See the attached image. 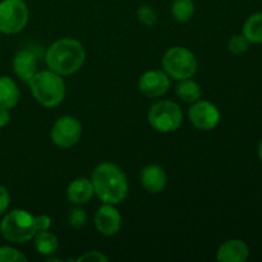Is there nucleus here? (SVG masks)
Segmentation results:
<instances>
[{"instance_id": "f257e3e1", "label": "nucleus", "mask_w": 262, "mask_h": 262, "mask_svg": "<svg viewBox=\"0 0 262 262\" xmlns=\"http://www.w3.org/2000/svg\"><path fill=\"white\" fill-rule=\"evenodd\" d=\"M94 192L102 204L118 205L128 194V181L124 171L113 163H101L94 169L91 177Z\"/></svg>"}, {"instance_id": "f03ea898", "label": "nucleus", "mask_w": 262, "mask_h": 262, "mask_svg": "<svg viewBox=\"0 0 262 262\" xmlns=\"http://www.w3.org/2000/svg\"><path fill=\"white\" fill-rule=\"evenodd\" d=\"M86 51L78 40L64 37L51 43L45 54L46 66L50 71L63 76H71L82 68Z\"/></svg>"}, {"instance_id": "7ed1b4c3", "label": "nucleus", "mask_w": 262, "mask_h": 262, "mask_svg": "<svg viewBox=\"0 0 262 262\" xmlns=\"http://www.w3.org/2000/svg\"><path fill=\"white\" fill-rule=\"evenodd\" d=\"M28 86L36 101L43 107H55L66 97V83L60 74L50 71H38L32 77Z\"/></svg>"}, {"instance_id": "20e7f679", "label": "nucleus", "mask_w": 262, "mask_h": 262, "mask_svg": "<svg viewBox=\"0 0 262 262\" xmlns=\"http://www.w3.org/2000/svg\"><path fill=\"white\" fill-rule=\"evenodd\" d=\"M36 232L35 216L26 210H12L5 214L0 222L2 237L14 245H22L33 239Z\"/></svg>"}, {"instance_id": "39448f33", "label": "nucleus", "mask_w": 262, "mask_h": 262, "mask_svg": "<svg viewBox=\"0 0 262 262\" xmlns=\"http://www.w3.org/2000/svg\"><path fill=\"white\" fill-rule=\"evenodd\" d=\"M163 71L176 81L192 78L197 72L196 55L183 46L170 48L161 59Z\"/></svg>"}, {"instance_id": "423d86ee", "label": "nucleus", "mask_w": 262, "mask_h": 262, "mask_svg": "<svg viewBox=\"0 0 262 262\" xmlns=\"http://www.w3.org/2000/svg\"><path fill=\"white\" fill-rule=\"evenodd\" d=\"M148 124L160 133H171L179 129L183 123V112L177 102L160 100L148 109Z\"/></svg>"}, {"instance_id": "0eeeda50", "label": "nucleus", "mask_w": 262, "mask_h": 262, "mask_svg": "<svg viewBox=\"0 0 262 262\" xmlns=\"http://www.w3.org/2000/svg\"><path fill=\"white\" fill-rule=\"evenodd\" d=\"M30 10L23 0L0 2V32L15 35L27 26Z\"/></svg>"}, {"instance_id": "6e6552de", "label": "nucleus", "mask_w": 262, "mask_h": 262, "mask_svg": "<svg viewBox=\"0 0 262 262\" xmlns=\"http://www.w3.org/2000/svg\"><path fill=\"white\" fill-rule=\"evenodd\" d=\"M50 137L58 147H73L82 137L81 122L72 115H63L58 118L51 127Z\"/></svg>"}, {"instance_id": "1a4fd4ad", "label": "nucleus", "mask_w": 262, "mask_h": 262, "mask_svg": "<svg viewBox=\"0 0 262 262\" xmlns=\"http://www.w3.org/2000/svg\"><path fill=\"white\" fill-rule=\"evenodd\" d=\"M220 110L207 100H197L188 110V119L200 130H212L220 123Z\"/></svg>"}, {"instance_id": "9d476101", "label": "nucleus", "mask_w": 262, "mask_h": 262, "mask_svg": "<svg viewBox=\"0 0 262 262\" xmlns=\"http://www.w3.org/2000/svg\"><path fill=\"white\" fill-rule=\"evenodd\" d=\"M170 89V77L161 69H151L145 72L138 79V90L150 99L165 95Z\"/></svg>"}, {"instance_id": "9b49d317", "label": "nucleus", "mask_w": 262, "mask_h": 262, "mask_svg": "<svg viewBox=\"0 0 262 262\" xmlns=\"http://www.w3.org/2000/svg\"><path fill=\"white\" fill-rule=\"evenodd\" d=\"M94 223L100 234L112 237L118 234L122 228V215L115 205L102 204V206H100L95 214Z\"/></svg>"}, {"instance_id": "f8f14e48", "label": "nucleus", "mask_w": 262, "mask_h": 262, "mask_svg": "<svg viewBox=\"0 0 262 262\" xmlns=\"http://www.w3.org/2000/svg\"><path fill=\"white\" fill-rule=\"evenodd\" d=\"M37 54L31 48L22 49L13 58V71H14V74L25 83H28L32 79V77L37 73Z\"/></svg>"}, {"instance_id": "ddd939ff", "label": "nucleus", "mask_w": 262, "mask_h": 262, "mask_svg": "<svg viewBox=\"0 0 262 262\" xmlns=\"http://www.w3.org/2000/svg\"><path fill=\"white\" fill-rule=\"evenodd\" d=\"M168 183L165 170L158 164H148L141 170V186L151 194L161 193Z\"/></svg>"}, {"instance_id": "4468645a", "label": "nucleus", "mask_w": 262, "mask_h": 262, "mask_svg": "<svg viewBox=\"0 0 262 262\" xmlns=\"http://www.w3.org/2000/svg\"><path fill=\"white\" fill-rule=\"evenodd\" d=\"M250 257V247L242 239H228L217 248L216 260L220 262H246Z\"/></svg>"}, {"instance_id": "2eb2a0df", "label": "nucleus", "mask_w": 262, "mask_h": 262, "mask_svg": "<svg viewBox=\"0 0 262 262\" xmlns=\"http://www.w3.org/2000/svg\"><path fill=\"white\" fill-rule=\"evenodd\" d=\"M94 194L95 192L91 179L84 178V177H79L72 181L67 188V199L76 206L87 204L94 197Z\"/></svg>"}, {"instance_id": "dca6fc26", "label": "nucleus", "mask_w": 262, "mask_h": 262, "mask_svg": "<svg viewBox=\"0 0 262 262\" xmlns=\"http://www.w3.org/2000/svg\"><path fill=\"white\" fill-rule=\"evenodd\" d=\"M19 96L17 82L8 76L0 77V107L13 109L19 101Z\"/></svg>"}, {"instance_id": "f3484780", "label": "nucleus", "mask_w": 262, "mask_h": 262, "mask_svg": "<svg viewBox=\"0 0 262 262\" xmlns=\"http://www.w3.org/2000/svg\"><path fill=\"white\" fill-rule=\"evenodd\" d=\"M33 245H35L36 251L40 255L50 257L55 255L59 250V239L54 233L49 230H38L33 237Z\"/></svg>"}, {"instance_id": "a211bd4d", "label": "nucleus", "mask_w": 262, "mask_h": 262, "mask_svg": "<svg viewBox=\"0 0 262 262\" xmlns=\"http://www.w3.org/2000/svg\"><path fill=\"white\" fill-rule=\"evenodd\" d=\"M177 96L184 102L188 104H193L197 100L201 99L202 92L201 87L197 82H194L192 78H186L178 81V84L176 87Z\"/></svg>"}, {"instance_id": "6ab92c4d", "label": "nucleus", "mask_w": 262, "mask_h": 262, "mask_svg": "<svg viewBox=\"0 0 262 262\" xmlns=\"http://www.w3.org/2000/svg\"><path fill=\"white\" fill-rule=\"evenodd\" d=\"M242 33L251 43H262V12L253 13L245 20Z\"/></svg>"}, {"instance_id": "aec40b11", "label": "nucleus", "mask_w": 262, "mask_h": 262, "mask_svg": "<svg viewBox=\"0 0 262 262\" xmlns=\"http://www.w3.org/2000/svg\"><path fill=\"white\" fill-rule=\"evenodd\" d=\"M194 14L193 0H174L171 5V15L177 22H188Z\"/></svg>"}, {"instance_id": "412c9836", "label": "nucleus", "mask_w": 262, "mask_h": 262, "mask_svg": "<svg viewBox=\"0 0 262 262\" xmlns=\"http://www.w3.org/2000/svg\"><path fill=\"white\" fill-rule=\"evenodd\" d=\"M137 18L145 27H154L158 23V14L148 4H142L137 9Z\"/></svg>"}, {"instance_id": "4be33fe9", "label": "nucleus", "mask_w": 262, "mask_h": 262, "mask_svg": "<svg viewBox=\"0 0 262 262\" xmlns=\"http://www.w3.org/2000/svg\"><path fill=\"white\" fill-rule=\"evenodd\" d=\"M250 45L251 42L246 38V36L243 33H238V35H233L229 38L228 50L234 54V55H241V54H245L248 50Z\"/></svg>"}, {"instance_id": "5701e85b", "label": "nucleus", "mask_w": 262, "mask_h": 262, "mask_svg": "<svg viewBox=\"0 0 262 262\" xmlns=\"http://www.w3.org/2000/svg\"><path fill=\"white\" fill-rule=\"evenodd\" d=\"M27 256L12 246H0V262H25Z\"/></svg>"}, {"instance_id": "b1692460", "label": "nucleus", "mask_w": 262, "mask_h": 262, "mask_svg": "<svg viewBox=\"0 0 262 262\" xmlns=\"http://www.w3.org/2000/svg\"><path fill=\"white\" fill-rule=\"evenodd\" d=\"M68 224L73 229H82L87 224V214L81 207H74L71 210L68 216Z\"/></svg>"}, {"instance_id": "393cba45", "label": "nucleus", "mask_w": 262, "mask_h": 262, "mask_svg": "<svg viewBox=\"0 0 262 262\" xmlns=\"http://www.w3.org/2000/svg\"><path fill=\"white\" fill-rule=\"evenodd\" d=\"M74 261H89V262H106L107 257L100 251H89V252L83 253L82 256H79L78 258H76Z\"/></svg>"}, {"instance_id": "a878e982", "label": "nucleus", "mask_w": 262, "mask_h": 262, "mask_svg": "<svg viewBox=\"0 0 262 262\" xmlns=\"http://www.w3.org/2000/svg\"><path fill=\"white\" fill-rule=\"evenodd\" d=\"M10 205V194L4 186H0V216L7 212Z\"/></svg>"}, {"instance_id": "bb28decb", "label": "nucleus", "mask_w": 262, "mask_h": 262, "mask_svg": "<svg viewBox=\"0 0 262 262\" xmlns=\"http://www.w3.org/2000/svg\"><path fill=\"white\" fill-rule=\"evenodd\" d=\"M35 225L36 229L38 230H49L51 228V219L48 215H38L35 216Z\"/></svg>"}, {"instance_id": "cd10ccee", "label": "nucleus", "mask_w": 262, "mask_h": 262, "mask_svg": "<svg viewBox=\"0 0 262 262\" xmlns=\"http://www.w3.org/2000/svg\"><path fill=\"white\" fill-rule=\"evenodd\" d=\"M9 122H10L9 109H4V107H0V128L8 125V124H9Z\"/></svg>"}, {"instance_id": "c85d7f7f", "label": "nucleus", "mask_w": 262, "mask_h": 262, "mask_svg": "<svg viewBox=\"0 0 262 262\" xmlns=\"http://www.w3.org/2000/svg\"><path fill=\"white\" fill-rule=\"evenodd\" d=\"M257 154H258V159H260V160H261V163H262V138H261V140H260V142H258Z\"/></svg>"}]
</instances>
